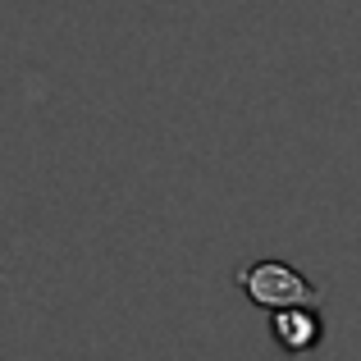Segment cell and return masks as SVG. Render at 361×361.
Returning a JSON list of instances; mask_svg holds the SVG:
<instances>
[{"mask_svg": "<svg viewBox=\"0 0 361 361\" xmlns=\"http://www.w3.org/2000/svg\"><path fill=\"white\" fill-rule=\"evenodd\" d=\"M238 288L247 293L252 307L265 311H283V307H320V293L311 288V279L298 265L279 261V256H265L238 270Z\"/></svg>", "mask_w": 361, "mask_h": 361, "instance_id": "cell-1", "label": "cell"}, {"mask_svg": "<svg viewBox=\"0 0 361 361\" xmlns=\"http://www.w3.org/2000/svg\"><path fill=\"white\" fill-rule=\"evenodd\" d=\"M270 334H274V343H279L288 357H298V361L316 357L320 343H325V320H320V307H283V311H274Z\"/></svg>", "mask_w": 361, "mask_h": 361, "instance_id": "cell-2", "label": "cell"}]
</instances>
